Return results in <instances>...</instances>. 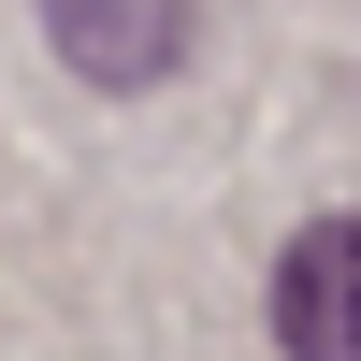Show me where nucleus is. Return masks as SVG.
<instances>
[{
	"mask_svg": "<svg viewBox=\"0 0 361 361\" xmlns=\"http://www.w3.org/2000/svg\"><path fill=\"white\" fill-rule=\"evenodd\" d=\"M44 44L73 58L87 87H116V102H145V87H159L173 58L202 44V0H44Z\"/></svg>",
	"mask_w": 361,
	"mask_h": 361,
	"instance_id": "nucleus-1",
	"label": "nucleus"
},
{
	"mask_svg": "<svg viewBox=\"0 0 361 361\" xmlns=\"http://www.w3.org/2000/svg\"><path fill=\"white\" fill-rule=\"evenodd\" d=\"M275 347L289 361H361V217H304L275 260Z\"/></svg>",
	"mask_w": 361,
	"mask_h": 361,
	"instance_id": "nucleus-2",
	"label": "nucleus"
}]
</instances>
